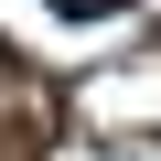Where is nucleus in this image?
I'll return each mask as SVG.
<instances>
[{"label":"nucleus","mask_w":161,"mask_h":161,"mask_svg":"<svg viewBox=\"0 0 161 161\" xmlns=\"http://www.w3.org/2000/svg\"><path fill=\"white\" fill-rule=\"evenodd\" d=\"M54 11H64V22H118L129 0H54Z\"/></svg>","instance_id":"nucleus-1"}]
</instances>
